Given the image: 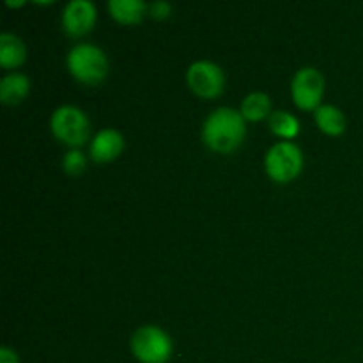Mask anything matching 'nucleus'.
Masks as SVG:
<instances>
[{
  "mask_svg": "<svg viewBox=\"0 0 363 363\" xmlns=\"http://www.w3.org/2000/svg\"><path fill=\"white\" fill-rule=\"evenodd\" d=\"M245 133H247L245 117L241 116V112L227 108V106L215 110L206 119L204 128H202V137H204L206 145L215 152H222V155L236 151L243 144Z\"/></svg>",
  "mask_w": 363,
  "mask_h": 363,
  "instance_id": "obj_1",
  "label": "nucleus"
},
{
  "mask_svg": "<svg viewBox=\"0 0 363 363\" xmlns=\"http://www.w3.org/2000/svg\"><path fill=\"white\" fill-rule=\"evenodd\" d=\"M67 69L85 85H98L108 74V60L94 45H77L67 53Z\"/></svg>",
  "mask_w": 363,
  "mask_h": 363,
  "instance_id": "obj_2",
  "label": "nucleus"
},
{
  "mask_svg": "<svg viewBox=\"0 0 363 363\" xmlns=\"http://www.w3.org/2000/svg\"><path fill=\"white\" fill-rule=\"evenodd\" d=\"M131 351L140 363H165L172 354V340L158 326H142L131 337Z\"/></svg>",
  "mask_w": 363,
  "mask_h": 363,
  "instance_id": "obj_3",
  "label": "nucleus"
},
{
  "mask_svg": "<svg viewBox=\"0 0 363 363\" xmlns=\"http://www.w3.org/2000/svg\"><path fill=\"white\" fill-rule=\"evenodd\" d=\"M50 128L55 138L69 147H80L89 137L87 116L80 108L71 105H64L53 112Z\"/></svg>",
  "mask_w": 363,
  "mask_h": 363,
  "instance_id": "obj_4",
  "label": "nucleus"
},
{
  "mask_svg": "<svg viewBox=\"0 0 363 363\" xmlns=\"http://www.w3.org/2000/svg\"><path fill=\"white\" fill-rule=\"evenodd\" d=\"M266 172L277 183H289L303 169V155L293 142H279L268 151Z\"/></svg>",
  "mask_w": 363,
  "mask_h": 363,
  "instance_id": "obj_5",
  "label": "nucleus"
},
{
  "mask_svg": "<svg viewBox=\"0 0 363 363\" xmlns=\"http://www.w3.org/2000/svg\"><path fill=\"white\" fill-rule=\"evenodd\" d=\"M186 80L191 91L204 99H213L222 94L225 84L223 71L209 60H199L191 64L188 67Z\"/></svg>",
  "mask_w": 363,
  "mask_h": 363,
  "instance_id": "obj_6",
  "label": "nucleus"
},
{
  "mask_svg": "<svg viewBox=\"0 0 363 363\" xmlns=\"http://www.w3.org/2000/svg\"><path fill=\"white\" fill-rule=\"evenodd\" d=\"M294 105L301 110L318 108L325 94V77L314 67H303L298 71L291 84Z\"/></svg>",
  "mask_w": 363,
  "mask_h": 363,
  "instance_id": "obj_7",
  "label": "nucleus"
},
{
  "mask_svg": "<svg viewBox=\"0 0 363 363\" xmlns=\"http://www.w3.org/2000/svg\"><path fill=\"white\" fill-rule=\"evenodd\" d=\"M96 23V7L89 0H73L64 7L62 27L73 38L91 32Z\"/></svg>",
  "mask_w": 363,
  "mask_h": 363,
  "instance_id": "obj_8",
  "label": "nucleus"
},
{
  "mask_svg": "<svg viewBox=\"0 0 363 363\" xmlns=\"http://www.w3.org/2000/svg\"><path fill=\"white\" fill-rule=\"evenodd\" d=\"M124 138L116 130H103L91 144V156L96 163H108L123 152Z\"/></svg>",
  "mask_w": 363,
  "mask_h": 363,
  "instance_id": "obj_9",
  "label": "nucleus"
},
{
  "mask_svg": "<svg viewBox=\"0 0 363 363\" xmlns=\"http://www.w3.org/2000/svg\"><path fill=\"white\" fill-rule=\"evenodd\" d=\"M25 59H27V48H25L23 41L14 34L4 32L0 35V66L6 69H13V67L21 66Z\"/></svg>",
  "mask_w": 363,
  "mask_h": 363,
  "instance_id": "obj_10",
  "label": "nucleus"
},
{
  "mask_svg": "<svg viewBox=\"0 0 363 363\" xmlns=\"http://www.w3.org/2000/svg\"><path fill=\"white\" fill-rule=\"evenodd\" d=\"M30 91V80L25 74L11 73L0 82V98L4 105H18L27 98Z\"/></svg>",
  "mask_w": 363,
  "mask_h": 363,
  "instance_id": "obj_11",
  "label": "nucleus"
},
{
  "mask_svg": "<svg viewBox=\"0 0 363 363\" xmlns=\"http://www.w3.org/2000/svg\"><path fill=\"white\" fill-rule=\"evenodd\" d=\"M145 9L147 6L142 0H110L108 2V11L112 18L124 25H135L142 21Z\"/></svg>",
  "mask_w": 363,
  "mask_h": 363,
  "instance_id": "obj_12",
  "label": "nucleus"
},
{
  "mask_svg": "<svg viewBox=\"0 0 363 363\" xmlns=\"http://www.w3.org/2000/svg\"><path fill=\"white\" fill-rule=\"evenodd\" d=\"M315 123L323 133L332 137L342 135L346 130V117L337 106L332 105H321L315 108Z\"/></svg>",
  "mask_w": 363,
  "mask_h": 363,
  "instance_id": "obj_13",
  "label": "nucleus"
},
{
  "mask_svg": "<svg viewBox=\"0 0 363 363\" xmlns=\"http://www.w3.org/2000/svg\"><path fill=\"white\" fill-rule=\"evenodd\" d=\"M272 101L264 92H252L241 103V116L248 121H261L269 116Z\"/></svg>",
  "mask_w": 363,
  "mask_h": 363,
  "instance_id": "obj_14",
  "label": "nucleus"
},
{
  "mask_svg": "<svg viewBox=\"0 0 363 363\" xmlns=\"http://www.w3.org/2000/svg\"><path fill=\"white\" fill-rule=\"evenodd\" d=\"M269 130L282 138H294L300 133V123L289 112H273L269 116Z\"/></svg>",
  "mask_w": 363,
  "mask_h": 363,
  "instance_id": "obj_15",
  "label": "nucleus"
},
{
  "mask_svg": "<svg viewBox=\"0 0 363 363\" xmlns=\"http://www.w3.org/2000/svg\"><path fill=\"white\" fill-rule=\"evenodd\" d=\"M62 167L64 170H66L67 176H80L85 170V167H87V160H85V156L82 155L78 149H71V151L66 152V156H64Z\"/></svg>",
  "mask_w": 363,
  "mask_h": 363,
  "instance_id": "obj_16",
  "label": "nucleus"
},
{
  "mask_svg": "<svg viewBox=\"0 0 363 363\" xmlns=\"http://www.w3.org/2000/svg\"><path fill=\"white\" fill-rule=\"evenodd\" d=\"M149 11H151L152 18H158V20H163V18L169 16L172 13V7L167 2H155L149 6Z\"/></svg>",
  "mask_w": 363,
  "mask_h": 363,
  "instance_id": "obj_17",
  "label": "nucleus"
},
{
  "mask_svg": "<svg viewBox=\"0 0 363 363\" xmlns=\"http://www.w3.org/2000/svg\"><path fill=\"white\" fill-rule=\"evenodd\" d=\"M0 363H20V360H18V354L11 347L4 346L0 350Z\"/></svg>",
  "mask_w": 363,
  "mask_h": 363,
  "instance_id": "obj_18",
  "label": "nucleus"
},
{
  "mask_svg": "<svg viewBox=\"0 0 363 363\" xmlns=\"http://www.w3.org/2000/svg\"><path fill=\"white\" fill-rule=\"evenodd\" d=\"M21 4H23V2H7V6H9V7H18V6H21Z\"/></svg>",
  "mask_w": 363,
  "mask_h": 363,
  "instance_id": "obj_19",
  "label": "nucleus"
}]
</instances>
